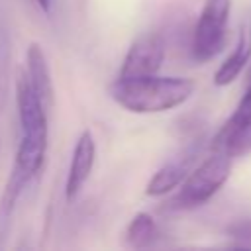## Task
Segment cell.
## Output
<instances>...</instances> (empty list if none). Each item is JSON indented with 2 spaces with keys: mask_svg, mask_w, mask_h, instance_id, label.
Segmentation results:
<instances>
[{
  "mask_svg": "<svg viewBox=\"0 0 251 251\" xmlns=\"http://www.w3.org/2000/svg\"><path fill=\"white\" fill-rule=\"evenodd\" d=\"M194 92V82L184 76H118L110 84L112 100L133 114H157L184 104Z\"/></svg>",
  "mask_w": 251,
  "mask_h": 251,
  "instance_id": "1",
  "label": "cell"
},
{
  "mask_svg": "<svg viewBox=\"0 0 251 251\" xmlns=\"http://www.w3.org/2000/svg\"><path fill=\"white\" fill-rule=\"evenodd\" d=\"M231 171V157L222 151H214L204 159L180 184V190L169 202L173 210H188L206 204L227 180Z\"/></svg>",
  "mask_w": 251,
  "mask_h": 251,
  "instance_id": "2",
  "label": "cell"
},
{
  "mask_svg": "<svg viewBox=\"0 0 251 251\" xmlns=\"http://www.w3.org/2000/svg\"><path fill=\"white\" fill-rule=\"evenodd\" d=\"M212 151L227 153L233 157H245L251 153V67L245 80V92L237 102L231 116L220 127L210 143Z\"/></svg>",
  "mask_w": 251,
  "mask_h": 251,
  "instance_id": "3",
  "label": "cell"
},
{
  "mask_svg": "<svg viewBox=\"0 0 251 251\" xmlns=\"http://www.w3.org/2000/svg\"><path fill=\"white\" fill-rule=\"evenodd\" d=\"M229 0H206L192 35V55L196 61L216 57L226 41V25L229 18Z\"/></svg>",
  "mask_w": 251,
  "mask_h": 251,
  "instance_id": "4",
  "label": "cell"
},
{
  "mask_svg": "<svg viewBox=\"0 0 251 251\" xmlns=\"http://www.w3.org/2000/svg\"><path fill=\"white\" fill-rule=\"evenodd\" d=\"M16 102L22 137L47 141V108L24 71H20L16 78Z\"/></svg>",
  "mask_w": 251,
  "mask_h": 251,
  "instance_id": "5",
  "label": "cell"
},
{
  "mask_svg": "<svg viewBox=\"0 0 251 251\" xmlns=\"http://www.w3.org/2000/svg\"><path fill=\"white\" fill-rule=\"evenodd\" d=\"M165 61V41L157 33H145L139 35L127 49L120 76L131 78V76H149L157 75L161 65Z\"/></svg>",
  "mask_w": 251,
  "mask_h": 251,
  "instance_id": "6",
  "label": "cell"
},
{
  "mask_svg": "<svg viewBox=\"0 0 251 251\" xmlns=\"http://www.w3.org/2000/svg\"><path fill=\"white\" fill-rule=\"evenodd\" d=\"M94 161H96V141H94L92 131L84 129L73 147V155H71V163H69V173H67V180H65L67 202H75L78 198L80 190L84 188L86 180L90 178Z\"/></svg>",
  "mask_w": 251,
  "mask_h": 251,
  "instance_id": "7",
  "label": "cell"
},
{
  "mask_svg": "<svg viewBox=\"0 0 251 251\" xmlns=\"http://www.w3.org/2000/svg\"><path fill=\"white\" fill-rule=\"evenodd\" d=\"M198 153H200V141H196L194 145L186 147L180 155H176L175 159L165 163L149 178V182L145 186V194L147 196H163V194L171 192L173 188H176L178 184H182L184 178L190 175L192 163H194Z\"/></svg>",
  "mask_w": 251,
  "mask_h": 251,
  "instance_id": "8",
  "label": "cell"
},
{
  "mask_svg": "<svg viewBox=\"0 0 251 251\" xmlns=\"http://www.w3.org/2000/svg\"><path fill=\"white\" fill-rule=\"evenodd\" d=\"M25 73H27L35 92L43 100L45 108L51 110L53 102H55V86H53L47 57H45V53H43V49L37 41L29 43L27 49H25Z\"/></svg>",
  "mask_w": 251,
  "mask_h": 251,
  "instance_id": "9",
  "label": "cell"
},
{
  "mask_svg": "<svg viewBox=\"0 0 251 251\" xmlns=\"http://www.w3.org/2000/svg\"><path fill=\"white\" fill-rule=\"evenodd\" d=\"M249 59H251V14H247L239 25L237 43H235L231 55L220 65V69L214 75L216 86H226V84L233 82L239 76V73L243 71V67L249 63Z\"/></svg>",
  "mask_w": 251,
  "mask_h": 251,
  "instance_id": "10",
  "label": "cell"
},
{
  "mask_svg": "<svg viewBox=\"0 0 251 251\" xmlns=\"http://www.w3.org/2000/svg\"><path fill=\"white\" fill-rule=\"evenodd\" d=\"M157 235H159L157 222L147 212L135 214L126 227V243L129 247H135V249H143V247L153 245L157 241Z\"/></svg>",
  "mask_w": 251,
  "mask_h": 251,
  "instance_id": "11",
  "label": "cell"
},
{
  "mask_svg": "<svg viewBox=\"0 0 251 251\" xmlns=\"http://www.w3.org/2000/svg\"><path fill=\"white\" fill-rule=\"evenodd\" d=\"M10 41L4 29H0V104H4V96L8 90L10 76Z\"/></svg>",
  "mask_w": 251,
  "mask_h": 251,
  "instance_id": "12",
  "label": "cell"
},
{
  "mask_svg": "<svg viewBox=\"0 0 251 251\" xmlns=\"http://www.w3.org/2000/svg\"><path fill=\"white\" fill-rule=\"evenodd\" d=\"M226 233L235 239L239 247H251V220H237L229 224Z\"/></svg>",
  "mask_w": 251,
  "mask_h": 251,
  "instance_id": "13",
  "label": "cell"
},
{
  "mask_svg": "<svg viewBox=\"0 0 251 251\" xmlns=\"http://www.w3.org/2000/svg\"><path fill=\"white\" fill-rule=\"evenodd\" d=\"M33 2H35L43 12H49V10H51V0H33Z\"/></svg>",
  "mask_w": 251,
  "mask_h": 251,
  "instance_id": "14",
  "label": "cell"
}]
</instances>
